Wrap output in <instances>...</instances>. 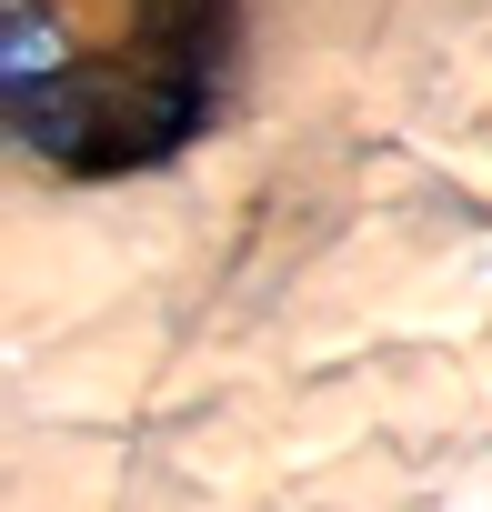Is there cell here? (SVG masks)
Segmentation results:
<instances>
[{"instance_id": "cell-1", "label": "cell", "mask_w": 492, "mask_h": 512, "mask_svg": "<svg viewBox=\"0 0 492 512\" xmlns=\"http://www.w3.org/2000/svg\"><path fill=\"white\" fill-rule=\"evenodd\" d=\"M0 81H11V131L71 181L171 161L221 91L231 21L181 11V0H51V11L0 21Z\"/></svg>"}]
</instances>
